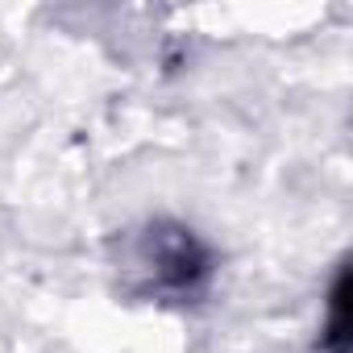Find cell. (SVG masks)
Masks as SVG:
<instances>
[{
    "label": "cell",
    "instance_id": "6da1fadb",
    "mask_svg": "<svg viewBox=\"0 0 353 353\" xmlns=\"http://www.w3.org/2000/svg\"><path fill=\"white\" fill-rule=\"evenodd\" d=\"M137 266L145 274V291L158 295H192L208 279V250L183 225H150L137 241Z\"/></svg>",
    "mask_w": 353,
    "mask_h": 353
},
{
    "label": "cell",
    "instance_id": "7a4b0ae2",
    "mask_svg": "<svg viewBox=\"0 0 353 353\" xmlns=\"http://www.w3.org/2000/svg\"><path fill=\"white\" fill-rule=\"evenodd\" d=\"M324 345H328V353H349V270H341V274H336Z\"/></svg>",
    "mask_w": 353,
    "mask_h": 353
}]
</instances>
